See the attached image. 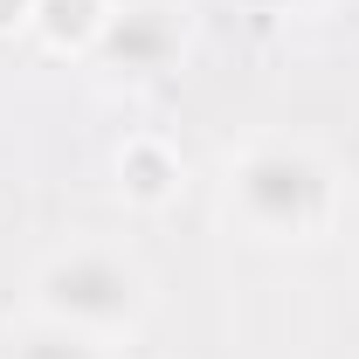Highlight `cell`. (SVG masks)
I'll return each instance as SVG.
<instances>
[{
  "label": "cell",
  "mask_w": 359,
  "mask_h": 359,
  "mask_svg": "<svg viewBox=\"0 0 359 359\" xmlns=\"http://www.w3.org/2000/svg\"><path fill=\"white\" fill-rule=\"evenodd\" d=\"M7 359H104V339L62 325V318H35L7 339Z\"/></svg>",
  "instance_id": "obj_6"
},
{
  "label": "cell",
  "mask_w": 359,
  "mask_h": 359,
  "mask_svg": "<svg viewBox=\"0 0 359 359\" xmlns=\"http://www.w3.org/2000/svg\"><path fill=\"white\" fill-rule=\"evenodd\" d=\"M228 201L256 235H276V242H311L339 215V187L325 173V159L304 145H276V138L249 145L228 166Z\"/></svg>",
  "instance_id": "obj_1"
},
{
  "label": "cell",
  "mask_w": 359,
  "mask_h": 359,
  "mask_svg": "<svg viewBox=\"0 0 359 359\" xmlns=\"http://www.w3.org/2000/svg\"><path fill=\"white\" fill-rule=\"evenodd\" d=\"M118 194H125L132 208L173 201L180 194V152L166 138H125V152H118Z\"/></svg>",
  "instance_id": "obj_4"
},
{
  "label": "cell",
  "mask_w": 359,
  "mask_h": 359,
  "mask_svg": "<svg viewBox=\"0 0 359 359\" xmlns=\"http://www.w3.org/2000/svg\"><path fill=\"white\" fill-rule=\"evenodd\" d=\"M28 21H35V0H0V35H14Z\"/></svg>",
  "instance_id": "obj_7"
},
{
  "label": "cell",
  "mask_w": 359,
  "mask_h": 359,
  "mask_svg": "<svg viewBox=\"0 0 359 359\" xmlns=\"http://www.w3.org/2000/svg\"><path fill=\"white\" fill-rule=\"evenodd\" d=\"M111 14H118L111 0H35V28L48 48H97Z\"/></svg>",
  "instance_id": "obj_5"
},
{
  "label": "cell",
  "mask_w": 359,
  "mask_h": 359,
  "mask_svg": "<svg viewBox=\"0 0 359 359\" xmlns=\"http://www.w3.org/2000/svg\"><path fill=\"white\" fill-rule=\"evenodd\" d=\"M97 55L118 69V76H159L173 69L180 55V21L159 7V0H138V7H118L97 35Z\"/></svg>",
  "instance_id": "obj_3"
},
{
  "label": "cell",
  "mask_w": 359,
  "mask_h": 359,
  "mask_svg": "<svg viewBox=\"0 0 359 359\" xmlns=\"http://www.w3.org/2000/svg\"><path fill=\"white\" fill-rule=\"evenodd\" d=\"M35 304L42 318H62V325H76V332H118V325H132L138 304H145V276H138L118 249H62V256H48L42 276H35Z\"/></svg>",
  "instance_id": "obj_2"
}]
</instances>
